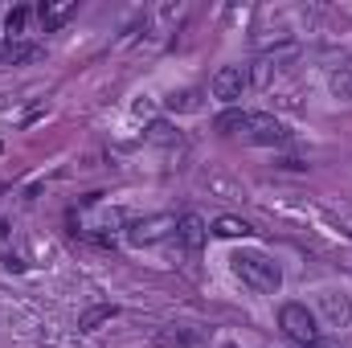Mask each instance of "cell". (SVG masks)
I'll list each match as a JSON object with an SVG mask.
<instances>
[{"label": "cell", "instance_id": "6da1fadb", "mask_svg": "<svg viewBox=\"0 0 352 348\" xmlns=\"http://www.w3.org/2000/svg\"><path fill=\"white\" fill-rule=\"evenodd\" d=\"M230 266H234V274H238L246 287H254L258 295H274V291L283 287V270H278V262L266 259L263 250H238V254L230 259Z\"/></svg>", "mask_w": 352, "mask_h": 348}, {"label": "cell", "instance_id": "7a4b0ae2", "mask_svg": "<svg viewBox=\"0 0 352 348\" xmlns=\"http://www.w3.org/2000/svg\"><path fill=\"white\" fill-rule=\"evenodd\" d=\"M278 328L287 332V340H295L299 348H311L320 340V320L307 303H283L278 307Z\"/></svg>", "mask_w": 352, "mask_h": 348}, {"label": "cell", "instance_id": "3957f363", "mask_svg": "<svg viewBox=\"0 0 352 348\" xmlns=\"http://www.w3.org/2000/svg\"><path fill=\"white\" fill-rule=\"evenodd\" d=\"M250 87V74H246V66H221L217 74H213V98H221L226 107H234L242 94Z\"/></svg>", "mask_w": 352, "mask_h": 348}, {"label": "cell", "instance_id": "277c9868", "mask_svg": "<svg viewBox=\"0 0 352 348\" xmlns=\"http://www.w3.org/2000/svg\"><path fill=\"white\" fill-rule=\"evenodd\" d=\"M168 230H176V217H173V213L140 217V221H131V226H127V242H131V246H152V242H160Z\"/></svg>", "mask_w": 352, "mask_h": 348}, {"label": "cell", "instance_id": "5b68a950", "mask_svg": "<svg viewBox=\"0 0 352 348\" xmlns=\"http://www.w3.org/2000/svg\"><path fill=\"white\" fill-rule=\"evenodd\" d=\"M246 140L250 144H266V148H278V144H291V131L274 115H250L246 119Z\"/></svg>", "mask_w": 352, "mask_h": 348}, {"label": "cell", "instance_id": "8992f818", "mask_svg": "<svg viewBox=\"0 0 352 348\" xmlns=\"http://www.w3.org/2000/svg\"><path fill=\"white\" fill-rule=\"evenodd\" d=\"M176 238H180V246L201 250V246H205V238H209V226H205L197 213H180V217H176Z\"/></svg>", "mask_w": 352, "mask_h": 348}, {"label": "cell", "instance_id": "52a82bcc", "mask_svg": "<svg viewBox=\"0 0 352 348\" xmlns=\"http://www.w3.org/2000/svg\"><path fill=\"white\" fill-rule=\"evenodd\" d=\"M320 312H324V320H328L332 328H344V324L352 320V299H349V295L328 291V295L320 299Z\"/></svg>", "mask_w": 352, "mask_h": 348}, {"label": "cell", "instance_id": "ba28073f", "mask_svg": "<svg viewBox=\"0 0 352 348\" xmlns=\"http://www.w3.org/2000/svg\"><path fill=\"white\" fill-rule=\"evenodd\" d=\"M70 12H74V0H50V4H37V21H41L45 33H54Z\"/></svg>", "mask_w": 352, "mask_h": 348}, {"label": "cell", "instance_id": "9c48e42d", "mask_svg": "<svg viewBox=\"0 0 352 348\" xmlns=\"http://www.w3.org/2000/svg\"><path fill=\"white\" fill-rule=\"evenodd\" d=\"M119 316V307L115 303H94V307H87L82 316H78V332H98L107 320H115Z\"/></svg>", "mask_w": 352, "mask_h": 348}, {"label": "cell", "instance_id": "30bf717a", "mask_svg": "<svg viewBox=\"0 0 352 348\" xmlns=\"http://www.w3.org/2000/svg\"><path fill=\"white\" fill-rule=\"evenodd\" d=\"M29 21H33V8H25V4L8 8V17H4V37H8V41H21L25 29H29Z\"/></svg>", "mask_w": 352, "mask_h": 348}, {"label": "cell", "instance_id": "8fae6325", "mask_svg": "<svg viewBox=\"0 0 352 348\" xmlns=\"http://www.w3.org/2000/svg\"><path fill=\"white\" fill-rule=\"evenodd\" d=\"M246 119H250V111H242V107H226V111L213 119V127H217L221 135H234V131H246Z\"/></svg>", "mask_w": 352, "mask_h": 348}, {"label": "cell", "instance_id": "7c38bea8", "mask_svg": "<svg viewBox=\"0 0 352 348\" xmlns=\"http://www.w3.org/2000/svg\"><path fill=\"white\" fill-rule=\"evenodd\" d=\"M213 234H217V238H250L254 230H250V221H242V217H230V213H226V217H217V221H213Z\"/></svg>", "mask_w": 352, "mask_h": 348}, {"label": "cell", "instance_id": "4fadbf2b", "mask_svg": "<svg viewBox=\"0 0 352 348\" xmlns=\"http://www.w3.org/2000/svg\"><path fill=\"white\" fill-rule=\"evenodd\" d=\"M41 58V45L33 41H8V66H25V62H37Z\"/></svg>", "mask_w": 352, "mask_h": 348}, {"label": "cell", "instance_id": "5bb4252c", "mask_svg": "<svg viewBox=\"0 0 352 348\" xmlns=\"http://www.w3.org/2000/svg\"><path fill=\"white\" fill-rule=\"evenodd\" d=\"M328 87H332V94H336V98H352V66H340V70H332Z\"/></svg>", "mask_w": 352, "mask_h": 348}, {"label": "cell", "instance_id": "9a60e30c", "mask_svg": "<svg viewBox=\"0 0 352 348\" xmlns=\"http://www.w3.org/2000/svg\"><path fill=\"white\" fill-rule=\"evenodd\" d=\"M201 107V90H180L168 94V111H197Z\"/></svg>", "mask_w": 352, "mask_h": 348}, {"label": "cell", "instance_id": "2e32d148", "mask_svg": "<svg viewBox=\"0 0 352 348\" xmlns=\"http://www.w3.org/2000/svg\"><path fill=\"white\" fill-rule=\"evenodd\" d=\"M148 140H152V144H176V140H180V131H176L173 123H164V119H156V123L148 127Z\"/></svg>", "mask_w": 352, "mask_h": 348}, {"label": "cell", "instance_id": "e0dca14e", "mask_svg": "<svg viewBox=\"0 0 352 348\" xmlns=\"http://www.w3.org/2000/svg\"><path fill=\"white\" fill-rule=\"evenodd\" d=\"M246 74H250V87H266V83H270V74H274V62H270V58H258V62H254V70H246Z\"/></svg>", "mask_w": 352, "mask_h": 348}, {"label": "cell", "instance_id": "ac0fdd59", "mask_svg": "<svg viewBox=\"0 0 352 348\" xmlns=\"http://www.w3.org/2000/svg\"><path fill=\"white\" fill-rule=\"evenodd\" d=\"M4 270H25V259H16V254H4Z\"/></svg>", "mask_w": 352, "mask_h": 348}, {"label": "cell", "instance_id": "d6986e66", "mask_svg": "<svg viewBox=\"0 0 352 348\" xmlns=\"http://www.w3.org/2000/svg\"><path fill=\"white\" fill-rule=\"evenodd\" d=\"M278 164H283V168H295V173H299V168H307V164H303V160H295V156H287V160H278Z\"/></svg>", "mask_w": 352, "mask_h": 348}, {"label": "cell", "instance_id": "ffe728a7", "mask_svg": "<svg viewBox=\"0 0 352 348\" xmlns=\"http://www.w3.org/2000/svg\"><path fill=\"white\" fill-rule=\"evenodd\" d=\"M311 348H340V340H324V336H320V340H316Z\"/></svg>", "mask_w": 352, "mask_h": 348}, {"label": "cell", "instance_id": "44dd1931", "mask_svg": "<svg viewBox=\"0 0 352 348\" xmlns=\"http://www.w3.org/2000/svg\"><path fill=\"white\" fill-rule=\"evenodd\" d=\"M0 62H8V37H0Z\"/></svg>", "mask_w": 352, "mask_h": 348}, {"label": "cell", "instance_id": "7402d4cb", "mask_svg": "<svg viewBox=\"0 0 352 348\" xmlns=\"http://www.w3.org/2000/svg\"><path fill=\"white\" fill-rule=\"evenodd\" d=\"M0 234H8V226H4V221H0Z\"/></svg>", "mask_w": 352, "mask_h": 348}]
</instances>
